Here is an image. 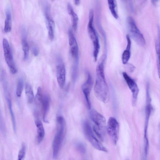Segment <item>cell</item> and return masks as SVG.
Returning <instances> with one entry per match:
<instances>
[{
	"instance_id": "6da1fadb",
	"label": "cell",
	"mask_w": 160,
	"mask_h": 160,
	"mask_svg": "<svg viewBox=\"0 0 160 160\" xmlns=\"http://www.w3.org/2000/svg\"><path fill=\"white\" fill-rule=\"evenodd\" d=\"M106 59V55L103 54L98 63L96 68V79L94 88L96 97L99 101L104 103L108 102L110 98L104 72V64Z\"/></svg>"
},
{
	"instance_id": "7a4b0ae2",
	"label": "cell",
	"mask_w": 160,
	"mask_h": 160,
	"mask_svg": "<svg viewBox=\"0 0 160 160\" xmlns=\"http://www.w3.org/2000/svg\"><path fill=\"white\" fill-rule=\"evenodd\" d=\"M57 129L52 144V157H58L63 140L65 129V121L64 117L59 115L57 118Z\"/></svg>"
},
{
	"instance_id": "3957f363",
	"label": "cell",
	"mask_w": 160,
	"mask_h": 160,
	"mask_svg": "<svg viewBox=\"0 0 160 160\" xmlns=\"http://www.w3.org/2000/svg\"><path fill=\"white\" fill-rule=\"evenodd\" d=\"M90 118L93 123V132L101 140H103L106 129V123L105 117L95 109L90 112Z\"/></svg>"
},
{
	"instance_id": "277c9868",
	"label": "cell",
	"mask_w": 160,
	"mask_h": 160,
	"mask_svg": "<svg viewBox=\"0 0 160 160\" xmlns=\"http://www.w3.org/2000/svg\"><path fill=\"white\" fill-rule=\"evenodd\" d=\"M89 21L87 27L88 32L92 44L93 57L94 61L96 62L97 60L100 45L98 36L93 25L94 12L92 9H91L89 11Z\"/></svg>"
},
{
	"instance_id": "5b68a950",
	"label": "cell",
	"mask_w": 160,
	"mask_h": 160,
	"mask_svg": "<svg viewBox=\"0 0 160 160\" xmlns=\"http://www.w3.org/2000/svg\"><path fill=\"white\" fill-rule=\"evenodd\" d=\"M83 129L87 139L95 148L101 151L108 152L107 149L102 144L94 135L88 122L86 121L83 123Z\"/></svg>"
},
{
	"instance_id": "8992f818",
	"label": "cell",
	"mask_w": 160,
	"mask_h": 160,
	"mask_svg": "<svg viewBox=\"0 0 160 160\" xmlns=\"http://www.w3.org/2000/svg\"><path fill=\"white\" fill-rule=\"evenodd\" d=\"M68 35L70 53L73 60L72 70L77 72L78 65V47L77 40L71 30H69Z\"/></svg>"
},
{
	"instance_id": "52a82bcc",
	"label": "cell",
	"mask_w": 160,
	"mask_h": 160,
	"mask_svg": "<svg viewBox=\"0 0 160 160\" xmlns=\"http://www.w3.org/2000/svg\"><path fill=\"white\" fill-rule=\"evenodd\" d=\"M127 21L132 38L138 45L143 46L145 43L144 38L138 28L134 19L129 16L127 18Z\"/></svg>"
},
{
	"instance_id": "ba28073f",
	"label": "cell",
	"mask_w": 160,
	"mask_h": 160,
	"mask_svg": "<svg viewBox=\"0 0 160 160\" xmlns=\"http://www.w3.org/2000/svg\"><path fill=\"white\" fill-rule=\"evenodd\" d=\"M2 46L5 60L11 72L16 74L17 70L16 67L10 46L8 40L4 38L2 41Z\"/></svg>"
},
{
	"instance_id": "9c48e42d",
	"label": "cell",
	"mask_w": 160,
	"mask_h": 160,
	"mask_svg": "<svg viewBox=\"0 0 160 160\" xmlns=\"http://www.w3.org/2000/svg\"><path fill=\"white\" fill-rule=\"evenodd\" d=\"M106 130L112 142L116 145L118 139L119 125L114 117H111L109 119L106 126Z\"/></svg>"
},
{
	"instance_id": "30bf717a",
	"label": "cell",
	"mask_w": 160,
	"mask_h": 160,
	"mask_svg": "<svg viewBox=\"0 0 160 160\" xmlns=\"http://www.w3.org/2000/svg\"><path fill=\"white\" fill-rule=\"evenodd\" d=\"M93 84V80L92 76L90 73L88 72H87V78L85 81L82 84L81 88L88 109H90L91 108L90 94Z\"/></svg>"
},
{
	"instance_id": "8fae6325",
	"label": "cell",
	"mask_w": 160,
	"mask_h": 160,
	"mask_svg": "<svg viewBox=\"0 0 160 160\" xmlns=\"http://www.w3.org/2000/svg\"><path fill=\"white\" fill-rule=\"evenodd\" d=\"M56 66V78L58 84L61 88H63L66 82V69L64 63L60 57L57 59Z\"/></svg>"
},
{
	"instance_id": "7c38bea8",
	"label": "cell",
	"mask_w": 160,
	"mask_h": 160,
	"mask_svg": "<svg viewBox=\"0 0 160 160\" xmlns=\"http://www.w3.org/2000/svg\"><path fill=\"white\" fill-rule=\"evenodd\" d=\"M122 75L127 85L132 93V103L135 105L139 89L138 85L135 81L132 78L125 72H123Z\"/></svg>"
},
{
	"instance_id": "4fadbf2b",
	"label": "cell",
	"mask_w": 160,
	"mask_h": 160,
	"mask_svg": "<svg viewBox=\"0 0 160 160\" xmlns=\"http://www.w3.org/2000/svg\"><path fill=\"white\" fill-rule=\"evenodd\" d=\"M49 8L48 6L45 9V15L48 31V36L51 40H53L54 37L55 23L50 14Z\"/></svg>"
},
{
	"instance_id": "5bb4252c",
	"label": "cell",
	"mask_w": 160,
	"mask_h": 160,
	"mask_svg": "<svg viewBox=\"0 0 160 160\" xmlns=\"http://www.w3.org/2000/svg\"><path fill=\"white\" fill-rule=\"evenodd\" d=\"M50 101L49 96L46 94L43 95L41 104L43 112V119L46 123L48 122L47 116L50 108Z\"/></svg>"
},
{
	"instance_id": "9a60e30c",
	"label": "cell",
	"mask_w": 160,
	"mask_h": 160,
	"mask_svg": "<svg viewBox=\"0 0 160 160\" xmlns=\"http://www.w3.org/2000/svg\"><path fill=\"white\" fill-rule=\"evenodd\" d=\"M126 38L127 45L126 49L123 52L122 56V62L124 64H127L131 56L130 49L131 45V39L128 35H127Z\"/></svg>"
},
{
	"instance_id": "2e32d148",
	"label": "cell",
	"mask_w": 160,
	"mask_h": 160,
	"mask_svg": "<svg viewBox=\"0 0 160 160\" xmlns=\"http://www.w3.org/2000/svg\"><path fill=\"white\" fill-rule=\"evenodd\" d=\"M5 98L7 101L8 109L10 114L13 129L14 132H16V124L14 115L12 109V103L9 92L5 93Z\"/></svg>"
},
{
	"instance_id": "e0dca14e",
	"label": "cell",
	"mask_w": 160,
	"mask_h": 160,
	"mask_svg": "<svg viewBox=\"0 0 160 160\" xmlns=\"http://www.w3.org/2000/svg\"><path fill=\"white\" fill-rule=\"evenodd\" d=\"M35 124L37 130V141L40 143L43 140L45 136V131L42 122L39 120H36Z\"/></svg>"
},
{
	"instance_id": "ac0fdd59",
	"label": "cell",
	"mask_w": 160,
	"mask_h": 160,
	"mask_svg": "<svg viewBox=\"0 0 160 160\" xmlns=\"http://www.w3.org/2000/svg\"><path fill=\"white\" fill-rule=\"evenodd\" d=\"M22 38V46L23 52L24 59H27L29 56V47L27 42L26 38V34L25 29L23 30Z\"/></svg>"
},
{
	"instance_id": "d6986e66",
	"label": "cell",
	"mask_w": 160,
	"mask_h": 160,
	"mask_svg": "<svg viewBox=\"0 0 160 160\" xmlns=\"http://www.w3.org/2000/svg\"><path fill=\"white\" fill-rule=\"evenodd\" d=\"M6 15L4 31L5 33H8L10 32L12 29V16L10 9L9 8H7Z\"/></svg>"
},
{
	"instance_id": "ffe728a7",
	"label": "cell",
	"mask_w": 160,
	"mask_h": 160,
	"mask_svg": "<svg viewBox=\"0 0 160 160\" xmlns=\"http://www.w3.org/2000/svg\"><path fill=\"white\" fill-rule=\"evenodd\" d=\"M108 3L110 11L113 17L116 19L118 18L117 7L115 0H108Z\"/></svg>"
},
{
	"instance_id": "44dd1931",
	"label": "cell",
	"mask_w": 160,
	"mask_h": 160,
	"mask_svg": "<svg viewBox=\"0 0 160 160\" xmlns=\"http://www.w3.org/2000/svg\"><path fill=\"white\" fill-rule=\"evenodd\" d=\"M25 94L28 102L32 103L34 99L33 92L31 86L29 84H27L25 86Z\"/></svg>"
},
{
	"instance_id": "7402d4cb",
	"label": "cell",
	"mask_w": 160,
	"mask_h": 160,
	"mask_svg": "<svg viewBox=\"0 0 160 160\" xmlns=\"http://www.w3.org/2000/svg\"><path fill=\"white\" fill-rule=\"evenodd\" d=\"M68 12V13L71 16L72 26L73 30L76 31L77 28L78 18L77 15L75 13L73 9H71Z\"/></svg>"
},
{
	"instance_id": "603a6c76",
	"label": "cell",
	"mask_w": 160,
	"mask_h": 160,
	"mask_svg": "<svg viewBox=\"0 0 160 160\" xmlns=\"http://www.w3.org/2000/svg\"><path fill=\"white\" fill-rule=\"evenodd\" d=\"M23 80L22 78H20L18 81L16 90V95L17 97H21L23 87Z\"/></svg>"
},
{
	"instance_id": "cb8c5ba5",
	"label": "cell",
	"mask_w": 160,
	"mask_h": 160,
	"mask_svg": "<svg viewBox=\"0 0 160 160\" xmlns=\"http://www.w3.org/2000/svg\"><path fill=\"white\" fill-rule=\"evenodd\" d=\"M26 152V146L24 143L22 144L21 148L19 151L18 155V159L22 160L24 158Z\"/></svg>"
},
{
	"instance_id": "d4e9b609",
	"label": "cell",
	"mask_w": 160,
	"mask_h": 160,
	"mask_svg": "<svg viewBox=\"0 0 160 160\" xmlns=\"http://www.w3.org/2000/svg\"><path fill=\"white\" fill-rule=\"evenodd\" d=\"M43 96L42 88L40 87H38L37 88L35 97V100L37 103H41Z\"/></svg>"
},
{
	"instance_id": "484cf974",
	"label": "cell",
	"mask_w": 160,
	"mask_h": 160,
	"mask_svg": "<svg viewBox=\"0 0 160 160\" xmlns=\"http://www.w3.org/2000/svg\"><path fill=\"white\" fill-rule=\"evenodd\" d=\"M0 130L2 133V134L5 136L6 133V128L5 122L2 116V115L1 113H0Z\"/></svg>"
},
{
	"instance_id": "4316f807",
	"label": "cell",
	"mask_w": 160,
	"mask_h": 160,
	"mask_svg": "<svg viewBox=\"0 0 160 160\" xmlns=\"http://www.w3.org/2000/svg\"><path fill=\"white\" fill-rule=\"evenodd\" d=\"M157 54V64L158 77L160 78V50H156Z\"/></svg>"
},
{
	"instance_id": "83f0119b",
	"label": "cell",
	"mask_w": 160,
	"mask_h": 160,
	"mask_svg": "<svg viewBox=\"0 0 160 160\" xmlns=\"http://www.w3.org/2000/svg\"><path fill=\"white\" fill-rule=\"evenodd\" d=\"M31 49L32 53L34 56L37 57L38 56L39 53V50L37 46L33 45L31 46Z\"/></svg>"
},
{
	"instance_id": "f1b7e54d",
	"label": "cell",
	"mask_w": 160,
	"mask_h": 160,
	"mask_svg": "<svg viewBox=\"0 0 160 160\" xmlns=\"http://www.w3.org/2000/svg\"><path fill=\"white\" fill-rule=\"evenodd\" d=\"M77 148L82 153H84L85 151V148L83 145L81 143L77 144Z\"/></svg>"
},
{
	"instance_id": "f546056e",
	"label": "cell",
	"mask_w": 160,
	"mask_h": 160,
	"mask_svg": "<svg viewBox=\"0 0 160 160\" xmlns=\"http://www.w3.org/2000/svg\"><path fill=\"white\" fill-rule=\"evenodd\" d=\"M74 3L75 5H79L80 3V0H74Z\"/></svg>"
},
{
	"instance_id": "4dcf8cb0",
	"label": "cell",
	"mask_w": 160,
	"mask_h": 160,
	"mask_svg": "<svg viewBox=\"0 0 160 160\" xmlns=\"http://www.w3.org/2000/svg\"><path fill=\"white\" fill-rule=\"evenodd\" d=\"M158 0H151L152 3L153 5H155L158 2Z\"/></svg>"
}]
</instances>
